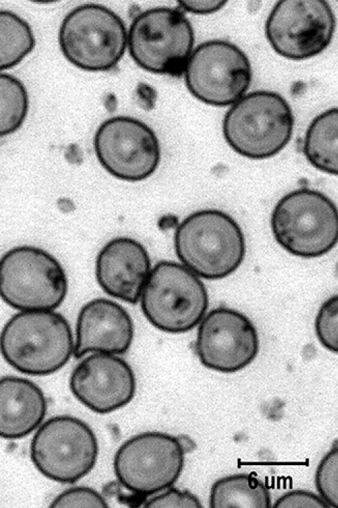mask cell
I'll use <instances>...</instances> for the list:
<instances>
[{"label": "cell", "mask_w": 338, "mask_h": 508, "mask_svg": "<svg viewBox=\"0 0 338 508\" xmlns=\"http://www.w3.org/2000/svg\"><path fill=\"white\" fill-rule=\"evenodd\" d=\"M94 147L98 160L111 175L126 181L150 176L161 159V147L153 130L137 119L116 116L97 129Z\"/></svg>", "instance_id": "13"}, {"label": "cell", "mask_w": 338, "mask_h": 508, "mask_svg": "<svg viewBox=\"0 0 338 508\" xmlns=\"http://www.w3.org/2000/svg\"><path fill=\"white\" fill-rule=\"evenodd\" d=\"M29 107L28 91L17 77L0 73V138L17 131Z\"/></svg>", "instance_id": "22"}, {"label": "cell", "mask_w": 338, "mask_h": 508, "mask_svg": "<svg viewBox=\"0 0 338 508\" xmlns=\"http://www.w3.org/2000/svg\"><path fill=\"white\" fill-rule=\"evenodd\" d=\"M259 340L252 322L235 309L220 306L201 322L195 345L206 368L232 373L248 366L259 352Z\"/></svg>", "instance_id": "14"}, {"label": "cell", "mask_w": 338, "mask_h": 508, "mask_svg": "<svg viewBox=\"0 0 338 508\" xmlns=\"http://www.w3.org/2000/svg\"><path fill=\"white\" fill-rule=\"evenodd\" d=\"M192 26L180 8L144 10L132 21L127 37L130 54L141 68L179 76L193 51Z\"/></svg>", "instance_id": "8"}, {"label": "cell", "mask_w": 338, "mask_h": 508, "mask_svg": "<svg viewBox=\"0 0 338 508\" xmlns=\"http://www.w3.org/2000/svg\"><path fill=\"white\" fill-rule=\"evenodd\" d=\"M70 388L91 411L101 414L116 411L133 398L136 380L129 364L115 355L95 352L72 370Z\"/></svg>", "instance_id": "15"}, {"label": "cell", "mask_w": 338, "mask_h": 508, "mask_svg": "<svg viewBox=\"0 0 338 508\" xmlns=\"http://www.w3.org/2000/svg\"><path fill=\"white\" fill-rule=\"evenodd\" d=\"M227 3V1H180L179 8L197 15H208L219 11Z\"/></svg>", "instance_id": "28"}, {"label": "cell", "mask_w": 338, "mask_h": 508, "mask_svg": "<svg viewBox=\"0 0 338 508\" xmlns=\"http://www.w3.org/2000/svg\"><path fill=\"white\" fill-rule=\"evenodd\" d=\"M181 441L161 432H144L123 442L114 458L115 475L122 486L139 496L171 487L185 460Z\"/></svg>", "instance_id": "11"}, {"label": "cell", "mask_w": 338, "mask_h": 508, "mask_svg": "<svg viewBox=\"0 0 338 508\" xmlns=\"http://www.w3.org/2000/svg\"><path fill=\"white\" fill-rule=\"evenodd\" d=\"M133 337L134 326L127 311L109 299H95L79 311L73 353L76 358L89 352L123 354Z\"/></svg>", "instance_id": "16"}, {"label": "cell", "mask_w": 338, "mask_h": 508, "mask_svg": "<svg viewBox=\"0 0 338 508\" xmlns=\"http://www.w3.org/2000/svg\"><path fill=\"white\" fill-rule=\"evenodd\" d=\"M273 508H330L319 496L312 491L295 489L288 491L275 502Z\"/></svg>", "instance_id": "27"}, {"label": "cell", "mask_w": 338, "mask_h": 508, "mask_svg": "<svg viewBox=\"0 0 338 508\" xmlns=\"http://www.w3.org/2000/svg\"><path fill=\"white\" fill-rule=\"evenodd\" d=\"M292 110L275 91L259 90L242 96L226 113L222 124L228 144L238 154L254 160L280 152L291 139Z\"/></svg>", "instance_id": "3"}, {"label": "cell", "mask_w": 338, "mask_h": 508, "mask_svg": "<svg viewBox=\"0 0 338 508\" xmlns=\"http://www.w3.org/2000/svg\"><path fill=\"white\" fill-rule=\"evenodd\" d=\"M175 247L185 267L210 280L233 273L246 254L245 238L239 224L215 209L199 210L184 218L175 231Z\"/></svg>", "instance_id": "2"}, {"label": "cell", "mask_w": 338, "mask_h": 508, "mask_svg": "<svg viewBox=\"0 0 338 508\" xmlns=\"http://www.w3.org/2000/svg\"><path fill=\"white\" fill-rule=\"evenodd\" d=\"M140 301L150 323L170 333L192 329L208 306L206 288L197 275L184 265L168 261L151 269Z\"/></svg>", "instance_id": "5"}, {"label": "cell", "mask_w": 338, "mask_h": 508, "mask_svg": "<svg viewBox=\"0 0 338 508\" xmlns=\"http://www.w3.org/2000/svg\"><path fill=\"white\" fill-rule=\"evenodd\" d=\"M202 507L199 498L190 491L176 488L169 489L166 492L150 498L145 504V507L148 508H200Z\"/></svg>", "instance_id": "26"}, {"label": "cell", "mask_w": 338, "mask_h": 508, "mask_svg": "<svg viewBox=\"0 0 338 508\" xmlns=\"http://www.w3.org/2000/svg\"><path fill=\"white\" fill-rule=\"evenodd\" d=\"M95 434L82 420L59 415L46 421L30 444V458L45 477L73 483L94 467L98 455Z\"/></svg>", "instance_id": "9"}, {"label": "cell", "mask_w": 338, "mask_h": 508, "mask_svg": "<svg viewBox=\"0 0 338 508\" xmlns=\"http://www.w3.org/2000/svg\"><path fill=\"white\" fill-rule=\"evenodd\" d=\"M47 411L41 389L14 376L0 378V438H23L40 425Z\"/></svg>", "instance_id": "18"}, {"label": "cell", "mask_w": 338, "mask_h": 508, "mask_svg": "<svg viewBox=\"0 0 338 508\" xmlns=\"http://www.w3.org/2000/svg\"><path fill=\"white\" fill-rule=\"evenodd\" d=\"M183 73L190 93L215 106L233 104L244 95L252 79L246 54L235 44L221 39L197 46Z\"/></svg>", "instance_id": "10"}, {"label": "cell", "mask_w": 338, "mask_h": 508, "mask_svg": "<svg viewBox=\"0 0 338 508\" xmlns=\"http://www.w3.org/2000/svg\"><path fill=\"white\" fill-rule=\"evenodd\" d=\"M270 226L277 242L302 258L321 256L337 243V209L317 190L301 188L284 196L275 205Z\"/></svg>", "instance_id": "4"}, {"label": "cell", "mask_w": 338, "mask_h": 508, "mask_svg": "<svg viewBox=\"0 0 338 508\" xmlns=\"http://www.w3.org/2000/svg\"><path fill=\"white\" fill-rule=\"evenodd\" d=\"M337 308V295H334L321 305L315 319V331L320 343L335 353L338 350Z\"/></svg>", "instance_id": "24"}, {"label": "cell", "mask_w": 338, "mask_h": 508, "mask_svg": "<svg viewBox=\"0 0 338 508\" xmlns=\"http://www.w3.org/2000/svg\"><path fill=\"white\" fill-rule=\"evenodd\" d=\"M335 25L334 12L327 1L283 0L270 10L265 33L277 54L292 60H304L328 46Z\"/></svg>", "instance_id": "12"}, {"label": "cell", "mask_w": 338, "mask_h": 508, "mask_svg": "<svg viewBox=\"0 0 338 508\" xmlns=\"http://www.w3.org/2000/svg\"><path fill=\"white\" fill-rule=\"evenodd\" d=\"M74 351L70 326L53 310L21 311L0 333V352L17 370L30 375L52 374L61 368Z\"/></svg>", "instance_id": "1"}, {"label": "cell", "mask_w": 338, "mask_h": 508, "mask_svg": "<svg viewBox=\"0 0 338 508\" xmlns=\"http://www.w3.org/2000/svg\"><path fill=\"white\" fill-rule=\"evenodd\" d=\"M337 107L327 109L310 122L304 140V153L316 169L337 175Z\"/></svg>", "instance_id": "20"}, {"label": "cell", "mask_w": 338, "mask_h": 508, "mask_svg": "<svg viewBox=\"0 0 338 508\" xmlns=\"http://www.w3.org/2000/svg\"><path fill=\"white\" fill-rule=\"evenodd\" d=\"M50 507H108L104 498L95 490L85 487L68 489L52 501Z\"/></svg>", "instance_id": "25"}, {"label": "cell", "mask_w": 338, "mask_h": 508, "mask_svg": "<svg viewBox=\"0 0 338 508\" xmlns=\"http://www.w3.org/2000/svg\"><path fill=\"white\" fill-rule=\"evenodd\" d=\"M211 508H270L265 484L249 473H235L217 480L210 490Z\"/></svg>", "instance_id": "19"}, {"label": "cell", "mask_w": 338, "mask_h": 508, "mask_svg": "<svg viewBox=\"0 0 338 508\" xmlns=\"http://www.w3.org/2000/svg\"><path fill=\"white\" fill-rule=\"evenodd\" d=\"M315 483L319 496L330 507H338V444L337 439L319 462Z\"/></svg>", "instance_id": "23"}, {"label": "cell", "mask_w": 338, "mask_h": 508, "mask_svg": "<svg viewBox=\"0 0 338 508\" xmlns=\"http://www.w3.org/2000/svg\"><path fill=\"white\" fill-rule=\"evenodd\" d=\"M150 259L137 241L117 237L108 242L96 260L98 283L109 295L136 303L150 272Z\"/></svg>", "instance_id": "17"}, {"label": "cell", "mask_w": 338, "mask_h": 508, "mask_svg": "<svg viewBox=\"0 0 338 508\" xmlns=\"http://www.w3.org/2000/svg\"><path fill=\"white\" fill-rule=\"evenodd\" d=\"M67 291L63 267L46 250L18 246L0 258V297L13 308L53 310L62 303Z\"/></svg>", "instance_id": "7"}, {"label": "cell", "mask_w": 338, "mask_h": 508, "mask_svg": "<svg viewBox=\"0 0 338 508\" xmlns=\"http://www.w3.org/2000/svg\"><path fill=\"white\" fill-rule=\"evenodd\" d=\"M127 37L121 17L95 3L70 10L59 31L63 56L72 65L87 71H106L115 67L125 53Z\"/></svg>", "instance_id": "6"}, {"label": "cell", "mask_w": 338, "mask_h": 508, "mask_svg": "<svg viewBox=\"0 0 338 508\" xmlns=\"http://www.w3.org/2000/svg\"><path fill=\"white\" fill-rule=\"evenodd\" d=\"M34 46L29 23L12 11L0 10V71L19 64Z\"/></svg>", "instance_id": "21"}]
</instances>
